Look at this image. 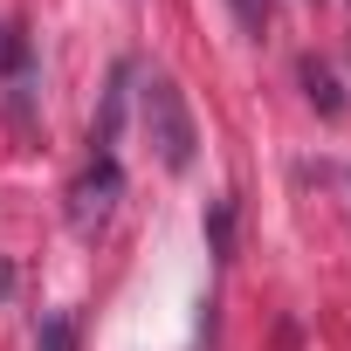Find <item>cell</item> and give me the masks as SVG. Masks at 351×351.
<instances>
[{
    "label": "cell",
    "instance_id": "1",
    "mask_svg": "<svg viewBox=\"0 0 351 351\" xmlns=\"http://www.w3.org/2000/svg\"><path fill=\"white\" fill-rule=\"evenodd\" d=\"M145 131H152L165 172H186V165H193L200 131H193V110H186V97H180L172 76H152V83H145Z\"/></svg>",
    "mask_w": 351,
    "mask_h": 351
},
{
    "label": "cell",
    "instance_id": "2",
    "mask_svg": "<svg viewBox=\"0 0 351 351\" xmlns=\"http://www.w3.org/2000/svg\"><path fill=\"white\" fill-rule=\"evenodd\" d=\"M124 200V172H117V152H97V165L69 186V228L76 234H97Z\"/></svg>",
    "mask_w": 351,
    "mask_h": 351
},
{
    "label": "cell",
    "instance_id": "3",
    "mask_svg": "<svg viewBox=\"0 0 351 351\" xmlns=\"http://www.w3.org/2000/svg\"><path fill=\"white\" fill-rule=\"evenodd\" d=\"M303 83H310V97L324 104V117H337V110H344V97H337V83H330V69H324V62H303Z\"/></svg>",
    "mask_w": 351,
    "mask_h": 351
},
{
    "label": "cell",
    "instance_id": "4",
    "mask_svg": "<svg viewBox=\"0 0 351 351\" xmlns=\"http://www.w3.org/2000/svg\"><path fill=\"white\" fill-rule=\"evenodd\" d=\"M42 351H69V317H42Z\"/></svg>",
    "mask_w": 351,
    "mask_h": 351
}]
</instances>
